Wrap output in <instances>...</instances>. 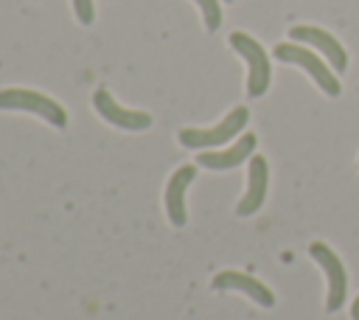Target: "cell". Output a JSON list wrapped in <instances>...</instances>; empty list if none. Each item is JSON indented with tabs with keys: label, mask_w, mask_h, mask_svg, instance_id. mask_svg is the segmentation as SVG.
<instances>
[{
	"label": "cell",
	"mask_w": 359,
	"mask_h": 320,
	"mask_svg": "<svg viewBox=\"0 0 359 320\" xmlns=\"http://www.w3.org/2000/svg\"><path fill=\"white\" fill-rule=\"evenodd\" d=\"M230 48L247 62V95L261 98L269 90V79H272V67H269V56H266L264 45L244 31H233Z\"/></svg>",
	"instance_id": "cell-1"
},
{
	"label": "cell",
	"mask_w": 359,
	"mask_h": 320,
	"mask_svg": "<svg viewBox=\"0 0 359 320\" xmlns=\"http://www.w3.org/2000/svg\"><path fill=\"white\" fill-rule=\"evenodd\" d=\"M247 121H250V109H247V107H233V109H230L219 124H213V126H205V129L188 126V129H182V132H180V143H182L185 149H199V152L216 149V146H224L227 140H233V138L247 126Z\"/></svg>",
	"instance_id": "cell-2"
},
{
	"label": "cell",
	"mask_w": 359,
	"mask_h": 320,
	"mask_svg": "<svg viewBox=\"0 0 359 320\" xmlns=\"http://www.w3.org/2000/svg\"><path fill=\"white\" fill-rule=\"evenodd\" d=\"M0 109L34 112V115L45 118L50 126H59V129L67 126V109H65L56 98L39 93V90H28V87H6V90H0Z\"/></svg>",
	"instance_id": "cell-3"
},
{
	"label": "cell",
	"mask_w": 359,
	"mask_h": 320,
	"mask_svg": "<svg viewBox=\"0 0 359 320\" xmlns=\"http://www.w3.org/2000/svg\"><path fill=\"white\" fill-rule=\"evenodd\" d=\"M275 59H280V62H286V65L303 67L325 95H339V81H337V76L328 70L325 59H320L314 51L303 48L300 42H278V45H275Z\"/></svg>",
	"instance_id": "cell-4"
},
{
	"label": "cell",
	"mask_w": 359,
	"mask_h": 320,
	"mask_svg": "<svg viewBox=\"0 0 359 320\" xmlns=\"http://www.w3.org/2000/svg\"><path fill=\"white\" fill-rule=\"evenodd\" d=\"M309 255L325 272V286H328V292H325V309L328 312H339L345 306V300H348V269H345L342 258L325 241L309 244Z\"/></svg>",
	"instance_id": "cell-5"
},
{
	"label": "cell",
	"mask_w": 359,
	"mask_h": 320,
	"mask_svg": "<svg viewBox=\"0 0 359 320\" xmlns=\"http://www.w3.org/2000/svg\"><path fill=\"white\" fill-rule=\"evenodd\" d=\"M93 107L98 109V115L107 121V124H112V126H118V129H129V132H143V129H149L151 126V115L149 112H143V109H129V107H123V104H118L115 98H112V93L109 90H95L93 93Z\"/></svg>",
	"instance_id": "cell-6"
},
{
	"label": "cell",
	"mask_w": 359,
	"mask_h": 320,
	"mask_svg": "<svg viewBox=\"0 0 359 320\" xmlns=\"http://www.w3.org/2000/svg\"><path fill=\"white\" fill-rule=\"evenodd\" d=\"M289 36H292L294 42H303V45L317 48V51L331 62V67H334L337 73L348 70V51H345V48L337 42V36H331L325 28H317V25H294V28H289Z\"/></svg>",
	"instance_id": "cell-7"
},
{
	"label": "cell",
	"mask_w": 359,
	"mask_h": 320,
	"mask_svg": "<svg viewBox=\"0 0 359 320\" xmlns=\"http://www.w3.org/2000/svg\"><path fill=\"white\" fill-rule=\"evenodd\" d=\"M255 146H258V138H255L252 132H247V135H241L233 146H224V149H205V152H199L196 163H199L202 168H213V171L236 168V166H241L244 160L252 157Z\"/></svg>",
	"instance_id": "cell-8"
},
{
	"label": "cell",
	"mask_w": 359,
	"mask_h": 320,
	"mask_svg": "<svg viewBox=\"0 0 359 320\" xmlns=\"http://www.w3.org/2000/svg\"><path fill=\"white\" fill-rule=\"evenodd\" d=\"M213 289H219V292H227V289L244 292L247 298H252V300H255L258 306H264V309L275 306L272 289H269L264 281H258L255 275H247V272H238V269H222L219 275H213Z\"/></svg>",
	"instance_id": "cell-9"
},
{
	"label": "cell",
	"mask_w": 359,
	"mask_h": 320,
	"mask_svg": "<svg viewBox=\"0 0 359 320\" xmlns=\"http://www.w3.org/2000/svg\"><path fill=\"white\" fill-rule=\"evenodd\" d=\"M266 188H269V163H266V157L252 154L250 157V168H247V191L238 199L236 213L238 216L255 213L264 205V199H266Z\"/></svg>",
	"instance_id": "cell-10"
},
{
	"label": "cell",
	"mask_w": 359,
	"mask_h": 320,
	"mask_svg": "<svg viewBox=\"0 0 359 320\" xmlns=\"http://www.w3.org/2000/svg\"><path fill=\"white\" fill-rule=\"evenodd\" d=\"M196 177V166L194 163H185L180 166L171 177H168V185H165V213H168V222L174 227H182L188 222V211H185V191L188 185L194 182Z\"/></svg>",
	"instance_id": "cell-11"
},
{
	"label": "cell",
	"mask_w": 359,
	"mask_h": 320,
	"mask_svg": "<svg viewBox=\"0 0 359 320\" xmlns=\"http://www.w3.org/2000/svg\"><path fill=\"white\" fill-rule=\"evenodd\" d=\"M194 3H196L199 11H202L205 28H208V31H216V28L222 25V6H219V0H194Z\"/></svg>",
	"instance_id": "cell-12"
},
{
	"label": "cell",
	"mask_w": 359,
	"mask_h": 320,
	"mask_svg": "<svg viewBox=\"0 0 359 320\" xmlns=\"http://www.w3.org/2000/svg\"><path fill=\"white\" fill-rule=\"evenodd\" d=\"M73 11H76V20L81 25H90L95 20V6L93 0H73Z\"/></svg>",
	"instance_id": "cell-13"
},
{
	"label": "cell",
	"mask_w": 359,
	"mask_h": 320,
	"mask_svg": "<svg viewBox=\"0 0 359 320\" xmlns=\"http://www.w3.org/2000/svg\"><path fill=\"white\" fill-rule=\"evenodd\" d=\"M351 317L359 320V298H353V303H351Z\"/></svg>",
	"instance_id": "cell-14"
},
{
	"label": "cell",
	"mask_w": 359,
	"mask_h": 320,
	"mask_svg": "<svg viewBox=\"0 0 359 320\" xmlns=\"http://www.w3.org/2000/svg\"><path fill=\"white\" fill-rule=\"evenodd\" d=\"M224 3H233V0H224Z\"/></svg>",
	"instance_id": "cell-15"
}]
</instances>
